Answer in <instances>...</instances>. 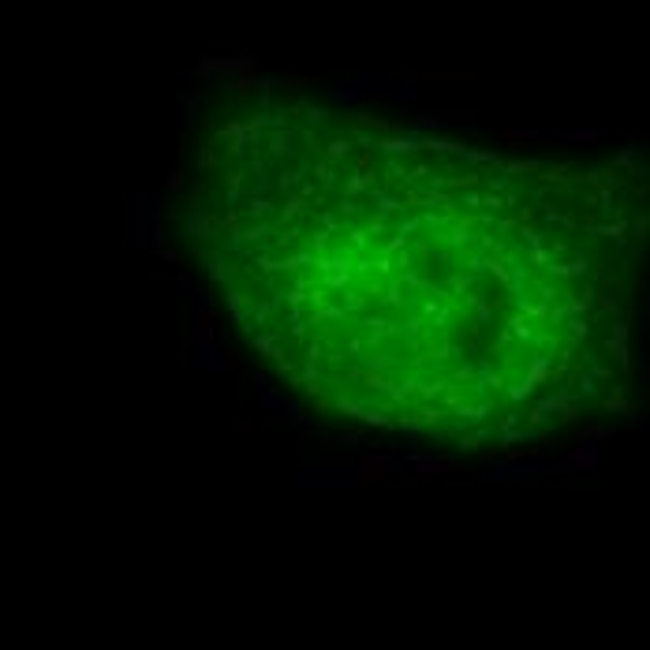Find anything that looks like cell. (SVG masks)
<instances>
[{"label":"cell","mask_w":650,"mask_h":650,"mask_svg":"<svg viewBox=\"0 0 650 650\" xmlns=\"http://www.w3.org/2000/svg\"><path fill=\"white\" fill-rule=\"evenodd\" d=\"M393 460H389V456H381V452H378V456H363V460H359V471H355V479H359V486H370V482H385V475L389 471H393Z\"/></svg>","instance_id":"2"},{"label":"cell","mask_w":650,"mask_h":650,"mask_svg":"<svg viewBox=\"0 0 650 650\" xmlns=\"http://www.w3.org/2000/svg\"><path fill=\"white\" fill-rule=\"evenodd\" d=\"M415 467H419V479H422V482H434V479H441L445 471H452V464H449V460H434V456H422V460H415Z\"/></svg>","instance_id":"3"},{"label":"cell","mask_w":650,"mask_h":650,"mask_svg":"<svg viewBox=\"0 0 650 650\" xmlns=\"http://www.w3.org/2000/svg\"><path fill=\"white\" fill-rule=\"evenodd\" d=\"M598 464V452L594 449H579V452H572V460H568V467H594Z\"/></svg>","instance_id":"4"},{"label":"cell","mask_w":650,"mask_h":650,"mask_svg":"<svg viewBox=\"0 0 650 650\" xmlns=\"http://www.w3.org/2000/svg\"><path fill=\"white\" fill-rule=\"evenodd\" d=\"M168 187H172V191H179V187H183V176H179V172H172V176H168Z\"/></svg>","instance_id":"10"},{"label":"cell","mask_w":650,"mask_h":650,"mask_svg":"<svg viewBox=\"0 0 650 650\" xmlns=\"http://www.w3.org/2000/svg\"><path fill=\"white\" fill-rule=\"evenodd\" d=\"M363 422H366V426H389L385 415H381V411H370V407L363 411Z\"/></svg>","instance_id":"6"},{"label":"cell","mask_w":650,"mask_h":650,"mask_svg":"<svg viewBox=\"0 0 650 650\" xmlns=\"http://www.w3.org/2000/svg\"><path fill=\"white\" fill-rule=\"evenodd\" d=\"M501 138H505V142H523V138H527V131H505Z\"/></svg>","instance_id":"7"},{"label":"cell","mask_w":650,"mask_h":650,"mask_svg":"<svg viewBox=\"0 0 650 650\" xmlns=\"http://www.w3.org/2000/svg\"><path fill=\"white\" fill-rule=\"evenodd\" d=\"M198 336H202V340H209V336H213V325H209V310H198Z\"/></svg>","instance_id":"5"},{"label":"cell","mask_w":650,"mask_h":650,"mask_svg":"<svg viewBox=\"0 0 650 650\" xmlns=\"http://www.w3.org/2000/svg\"><path fill=\"white\" fill-rule=\"evenodd\" d=\"M602 437H606V430H583V441H602Z\"/></svg>","instance_id":"9"},{"label":"cell","mask_w":650,"mask_h":650,"mask_svg":"<svg viewBox=\"0 0 650 650\" xmlns=\"http://www.w3.org/2000/svg\"><path fill=\"white\" fill-rule=\"evenodd\" d=\"M351 471H303V490H351L359 479H344Z\"/></svg>","instance_id":"1"},{"label":"cell","mask_w":650,"mask_h":650,"mask_svg":"<svg viewBox=\"0 0 650 650\" xmlns=\"http://www.w3.org/2000/svg\"><path fill=\"white\" fill-rule=\"evenodd\" d=\"M224 366H228V370H239V355L236 351H224Z\"/></svg>","instance_id":"8"}]
</instances>
